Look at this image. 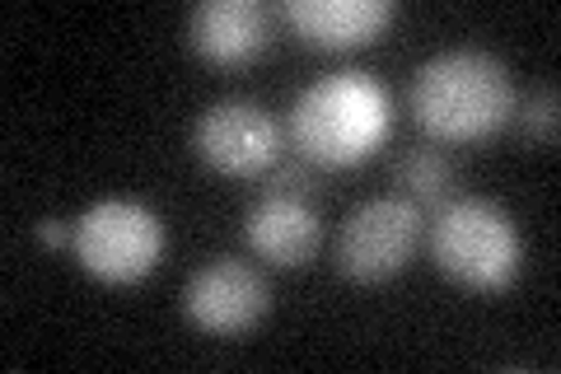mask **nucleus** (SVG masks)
Returning a JSON list of instances; mask_svg holds the SVG:
<instances>
[{"instance_id":"1","label":"nucleus","mask_w":561,"mask_h":374,"mask_svg":"<svg viewBox=\"0 0 561 374\" xmlns=\"http://www.w3.org/2000/svg\"><path fill=\"white\" fill-rule=\"evenodd\" d=\"M412 113L440 140H482L515 117V80L491 52L454 47L421 61L412 76Z\"/></svg>"},{"instance_id":"2","label":"nucleus","mask_w":561,"mask_h":374,"mask_svg":"<svg viewBox=\"0 0 561 374\" xmlns=\"http://www.w3.org/2000/svg\"><path fill=\"white\" fill-rule=\"evenodd\" d=\"M389 132V94L365 70L313 80L290 109V140L309 165H356Z\"/></svg>"},{"instance_id":"3","label":"nucleus","mask_w":561,"mask_h":374,"mask_svg":"<svg viewBox=\"0 0 561 374\" xmlns=\"http://www.w3.org/2000/svg\"><path fill=\"white\" fill-rule=\"evenodd\" d=\"M431 258L449 281L468 291H505L519 276L524 243L505 206L486 197H463L440 206V216H435Z\"/></svg>"},{"instance_id":"4","label":"nucleus","mask_w":561,"mask_h":374,"mask_svg":"<svg viewBox=\"0 0 561 374\" xmlns=\"http://www.w3.org/2000/svg\"><path fill=\"white\" fill-rule=\"evenodd\" d=\"M164 253V225L150 206L108 197L80 211L76 258L99 281H140Z\"/></svg>"},{"instance_id":"5","label":"nucleus","mask_w":561,"mask_h":374,"mask_svg":"<svg viewBox=\"0 0 561 374\" xmlns=\"http://www.w3.org/2000/svg\"><path fill=\"white\" fill-rule=\"evenodd\" d=\"M426 220L412 197H370L337 229V272L351 281H389L412 262Z\"/></svg>"},{"instance_id":"6","label":"nucleus","mask_w":561,"mask_h":374,"mask_svg":"<svg viewBox=\"0 0 561 374\" xmlns=\"http://www.w3.org/2000/svg\"><path fill=\"white\" fill-rule=\"evenodd\" d=\"M192 146L216 173L257 178L280 159V127L253 99H220L197 117Z\"/></svg>"},{"instance_id":"7","label":"nucleus","mask_w":561,"mask_h":374,"mask_svg":"<svg viewBox=\"0 0 561 374\" xmlns=\"http://www.w3.org/2000/svg\"><path fill=\"white\" fill-rule=\"evenodd\" d=\"M187 318L210 337H243L272 309V291L257 267L243 258H210L183 286Z\"/></svg>"},{"instance_id":"8","label":"nucleus","mask_w":561,"mask_h":374,"mask_svg":"<svg viewBox=\"0 0 561 374\" xmlns=\"http://www.w3.org/2000/svg\"><path fill=\"white\" fill-rule=\"evenodd\" d=\"M393 0H286L280 5V20L290 24L295 38L328 52L375 43L393 24Z\"/></svg>"},{"instance_id":"9","label":"nucleus","mask_w":561,"mask_h":374,"mask_svg":"<svg viewBox=\"0 0 561 374\" xmlns=\"http://www.w3.org/2000/svg\"><path fill=\"white\" fill-rule=\"evenodd\" d=\"M243 239L257 258L276 267H305L323 243V220L305 197H286V192H262L243 216Z\"/></svg>"},{"instance_id":"10","label":"nucleus","mask_w":561,"mask_h":374,"mask_svg":"<svg viewBox=\"0 0 561 374\" xmlns=\"http://www.w3.org/2000/svg\"><path fill=\"white\" fill-rule=\"evenodd\" d=\"M267 10L257 0H202L187 20V38L197 57L216 66H243L267 47Z\"/></svg>"},{"instance_id":"11","label":"nucleus","mask_w":561,"mask_h":374,"mask_svg":"<svg viewBox=\"0 0 561 374\" xmlns=\"http://www.w3.org/2000/svg\"><path fill=\"white\" fill-rule=\"evenodd\" d=\"M393 183L408 192L416 206L445 202V197H449V188H454V165H449L440 150L412 146V150H402V155L393 159Z\"/></svg>"},{"instance_id":"12","label":"nucleus","mask_w":561,"mask_h":374,"mask_svg":"<svg viewBox=\"0 0 561 374\" xmlns=\"http://www.w3.org/2000/svg\"><path fill=\"white\" fill-rule=\"evenodd\" d=\"M519 127L529 140H538V146H557V89H538V94L524 99Z\"/></svg>"},{"instance_id":"13","label":"nucleus","mask_w":561,"mask_h":374,"mask_svg":"<svg viewBox=\"0 0 561 374\" xmlns=\"http://www.w3.org/2000/svg\"><path fill=\"white\" fill-rule=\"evenodd\" d=\"M313 183V165L300 155V159H276L267 169V192H286V197H305Z\"/></svg>"},{"instance_id":"14","label":"nucleus","mask_w":561,"mask_h":374,"mask_svg":"<svg viewBox=\"0 0 561 374\" xmlns=\"http://www.w3.org/2000/svg\"><path fill=\"white\" fill-rule=\"evenodd\" d=\"M38 239L51 243V248H61V243H76V225H66V220H38Z\"/></svg>"}]
</instances>
